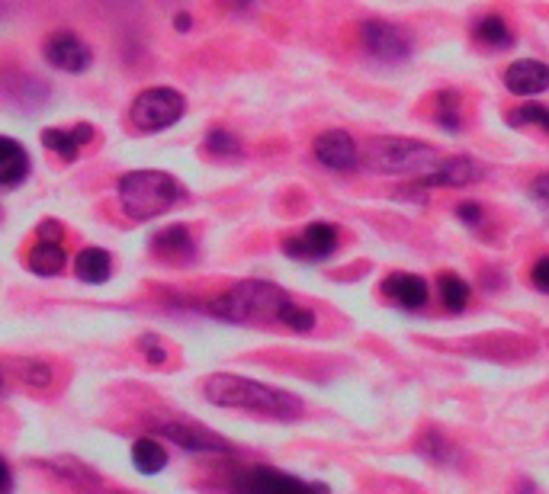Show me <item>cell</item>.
I'll return each mask as SVG.
<instances>
[{"mask_svg":"<svg viewBox=\"0 0 549 494\" xmlns=\"http://www.w3.org/2000/svg\"><path fill=\"white\" fill-rule=\"evenodd\" d=\"M203 395L209 405H216V408L251 411V414H261V418H273V421H296L302 414V401L293 392H283L277 385L257 382L248 376L216 373L203 382Z\"/></svg>","mask_w":549,"mask_h":494,"instance_id":"obj_1","label":"cell"},{"mask_svg":"<svg viewBox=\"0 0 549 494\" xmlns=\"http://www.w3.org/2000/svg\"><path fill=\"white\" fill-rule=\"evenodd\" d=\"M289 296L273 283L244 280L225 289L219 299H212V315L232 324H280V315Z\"/></svg>","mask_w":549,"mask_h":494,"instance_id":"obj_2","label":"cell"},{"mask_svg":"<svg viewBox=\"0 0 549 494\" xmlns=\"http://www.w3.org/2000/svg\"><path fill=\"white\" fill-rule=\"evenodd\" d=\"M440 161V151L427 142H411V138L379 135L370 138L360 148V164L366 171L383 177H402V174H424Z\"/></svg>","mask_w":549,"mask_h":494,"instance_id":"obj_3","label":"cell"},{"mask_svg":"<svg viewBox=\"0 0 549 494\" xmlns=\"http://www.w3.org/2000/svg\"><path fill=\"white\" fill-rule=\"evenodd\" d=\"M183 199V183L164 171H132L119 177V203L139 222L158 219Z\"/></svg>","mask_w":549,"mask_h":494,"instance_id":"obj_4","label":"cell"},{"mask_svg":"<svg viewBox=\"0 0 549 494\" xmlns=\"http://www.w3.org/2000/svg\"><path fill=\"white\" fill-rule=\"evenodd\" d=\"M183 110H187V100H183V94H177L174 87H151L132 100L129 119L139 132H161V129H171L183 116Z\"/></svg>","mask_w":549,"mask_h":494,"instance_id":"obj_5","label":"cell"},{"mask_svg":"<svg viewBox=\"0 0 549 494\" xmlns=\"http://www.w3.org/2000/svg\"><path fill=\"white\" fill-rule=\"evenodd\" d=\"M482 177H485V167L476 158L456 154V158H447V161L440 158L431 171H424L421 180L415 183V190H463Z\"/></svg>","mask_w":549,"mask_h":494,"instance_id":"obj_6","label":"cell"},{"mask_svg":"<svg viewBox=\"0 0 549 494\" xmlns=\"http://www.w3.org/2000/svg\"><path fill=\"white\" fill-rule=\"evenodd\" d=\"M360 42L376 61H386V65H395V61H405L411 55L408 33L386 20H366L360 26Z\"/></svg>","mask_w":549,"mask_h":494,"instance_id":"obj_7","label":"cell"},{"mask_svg":"<svg viewBox=\"0 0 549 494\" xmlns=\"http://www.w3.org/2000/svg\"><path fill=\"white\" fill-rule=\"evenodd\" d=\"M151 430H155L158 437L183 446V450H190V453H235V446L225 437L212 434V430L193 424V421H158Z\"/></svg>","mask_w":549,"mask_h":494,"instance_id":"obj_8","label":"cell"},{"mask_svg":"<svg viewBox=\"0 0 549 494\" xmlns=\"http://www.w3.org/2000/svg\"><path fill=\"white\" fill-rule=\"evenodd\" d=\"M338 251V228L328 222H312L305 231L283 241V254L293 260H325Z\"/></svg>","mask_w":549,"mask_h":494,"instance_id":"obj_9","label":"cell"},{"mask_svg":"<svg viewBox=\"0 0 549 494\" xmlns=\"http://www.w3.org/2000/svg\"><path fill=\"white\" fill-rule=\"evenodd\" d=\"M315 158L328 171H354L360 167V145L354 142V135L344 129H331L315 138Z\"/></svg>","mask_w":549,"mask_h":494,"instance_id":"obj_10","label":"cell"},{"mask_svg":"<svg viewBox=\"0 0 549 494\" xmlns=\"http://www.w3.org/2000/svg\"><path fill=\"white\" fill-rule=\"evenodd\" d=\"M45 58H49V65L65 71V74H81L90 68V61H94V52H90V45L84 39H78L68 29H61L55 33L49 42H45Z\"/></svg>","mask_w":549,"mask_h":494,"instance_id":"obj_11","label":"cell"},{"mask_svg":"<svg viewBox=\"0 0 549 494\" xmlns=\"http://www.w3.org/2000/svg\"><path fill=\"white\" fill-rule=\"evenodd\" d=\"M505 87L514 97H537L543 90H549V65L533 58L514 61L505 71Z\"/></svg>","mask_w":549,"mask_h":494,"instance_id":"obj_12","label":"cell"},{"mask_svg":"<svg viewBox=\"0 0 549 494\" xmlns=\"http://www.w3.org/2000/svg\"><path fill=\"white\" fill-rule=\"evenodd\" d=\"M383 296L392 299L395 305L408 308V312H418V308H424L427 299H431V289H427V283L415 273H392L383 283Z\"/></svg>","mask_w":549,"mask_h":494,"instance_id":"obj_13","label":"cell"},{"mask_svg":"<svg viewBox=\"0 0 549 494\" xmlns=\"http://www.w3.org/2000/svg\"><path fill=\"white\" fill-rule=\"evenodd\" d=\"M235 488L244 491H305V488H322V485H312V482H302L296 475H283L277 469H248L244 475L235 478Z\"/></svg>","mask_w":549,"mask_h":494,"instance_id":"obj_14","label":"cell"},{"mask_svg":"<svg viewBox=\"0 0 549 494\" xmlns=\"http://www.w3.org/2000/svg\"><path fill=\"white\" fill-rule=\"evenodd\" d=\"M94 138V126H87V122H81V126L74 129H45L42 132V145L55 151L61 161H74L81 154V148Z\"/></svg>","mask_w":549,"mask_h":494,"instance_id":"obj_15","label":"cell"},{"mask_svg":"<svg viewBox=\"0 0 549 494\" xmlns=\"http://www.w3.org/2000/svg\"><path fill=\"white\" fill-rule=\"evenodd\" d=\"M151 251L164 260H190L196 254V244L187 225H167L151 238Z\"/></svg>","mask_w":549,"mask_h":494,"instance_id":"obj_16","label":"cell"},{"mask_svg":"<svg viewBox=\"0 0 549 494\" xmlns=\"http://www.w3.org/2000/svg\"><path fill=\"white\" fill-rule=\"evenodd\" d=\"M29 174V154L20 142L0 135V187H13V183L26 180Z\"/></svg>","mask_w":549,"mask_h":494,"instance_id":"obj_17","label":"cell"},{"mask_svg":"<svg viewBox=\"0 0 549 494\" xmlns=\"http://www.w3.org/2000/svg\"><path fill=\"white\" fill-rule=\"evenodd\" d=\"M74 273L84 283H106L113 273V257L103 247H84V251L74 257Z\"/></svg>","mask_w":549,"mask_h":494,"instance_id":"obj_18","label":"cell"},{"mask_svg":"<svg viewBox=\"0 0 549 494\" xmlns=\"http://www.w3.org/2000/svg\"><path fill=\"white\" fill-rule=\"evenodd\" d=\"M29 270L36 276H58L68 264V254L61 251V241H39L26 257Z\"/></svg>","mask_w":549,"mask_h":494,"instance_id":"obj_19","label":"cell"},{"mask_svg":"<svg viewBox=\"0 0 549 494\" xmlns=\"http://www.w3.org/2000/svg\"><path fill=\"white\" fill-rule=\"evenodd\" d=\"M132 466L142 475H155L167 466V450L151 437H142L132 443Z\"/></svg>","mask_w":549,"mask_h":494,"instance_id":"obj_20","label":"cell"},{"mask_svg":"<svg viewBox=\"0 0 549 494\" xmlns=\"http://www.w3.org/2000/svg\"><path fill=\"white\" fill-rule=\"evenodd\" d=\"M472 33H476V39L482 45H492V49H508V45H514V36H511V26L498 17V13H488V17L476 20V26H472Z\"/></svg>","mask_w":549,"mask_h":494,"instance_id":"obj_21","label":"cell"},{"mask_svg":"<svg viewBox=\"0 0 549 494\" xmlns=\"http://www.w3.org/2000/svg\"><path fill=\"white\" fill-rule=\"evenodd\" d=\"M437 286H440V299H444L447 312H463V308L469 305L472 289H469V283L463 280V276H456V273H440Z\"/></svg>","mask_w":549,"mask_h":494,"instance_id":"obj_22","label":"cell"},{"mask_svg":"<svg viewBox=\"0 0 549 494\" xmlns=\"http://www.w3.org/2000/svg\"><path fill=\"white\" fill-rule=\"evenodd\" d=\"M418 453L427 459V462H434V466H447V462L456 459V450H453V443L440 434V430H427V434L418 440Z\"/></svg>","mask_w":549,"mask_h":494,"instance_id":"obj_23","label":"cell"},{"mask_svg":"<svg viewBox=\"0 0 549 494\" xmlns=\"http://www.w3.org/2000/svg\"><path fill=\"white\" fill-rule=\"evenodd\" d=\"M49 469L74 488H100V478L87 466H81L78 459H55V462H49Z\"/></svg>","mask_w":549,"mask_h":494,"instance_id":"obj_24","label":"cell"},{"mask_svg":"<svg viewBox=\"0 0 549 494\" xmlns=\"http://www.w3.org/2000/svg\"><path fill=\"white\" fill-rule=\"evenodd\" d=\"M437 126L447 129V132H456L463 126L460 94H456V90H444V94H437Z\"/></svg>","mask_w":549,"mask_h":494,"instance_id":"obj_25","label":"cell"},{"mask_svg":"<svg viewBox=\"0 0 549 494\" xmlns=\"http://www.w3.org/2000/svg\"><path fill=\"white\" fill-rule=\"evenodd\" d=\"M508 122H511V126H517V129H521V126H537V129H543L549 135V106L524 103V106H517V110H511Z\"/></svg>","mask_w":549,"mask_h":494,"instance_id":"obj_26","label":"cell"},{"mask_svg":"<svg viewBox=\"0 0 549 494\" xmlns=\"http://www.w3.org/2000/svg\"><path fill=\"white\" fill-rule=\"evenodd\" d=\"M206 151L209 154H216V158H241V142H238V135L232 132H225V129H212L206 135Z\"/></svg>","mask_w":549,"mask_h":494,"instance_id":"obj_27","label":"cell"},{"mask_svg":"<svg viewBox=\"0 0 549 494\" xmlns=\"http://www.w3.org/2000/svg\"><path fill=\"white\" fill-rule=\"evenodd\" d=\"M280 324H286V328H293V331H312L315 315L309 312V308H302V305H296L293 299H289L286 308H283V315H280Z\"/></svg>","mask_w":549,"mask_h":494,"instance_id":"obj_28","label":"cell"},{"mask_svg":"<svg viewBox=\"0 0 549 494\" xmlns=\"http://www.w3.org/2000/svg\"><path fill=\"white\" fill-rule=\"evenodd\" d=\"M20 373L29 385H36V389H45V385L52 382V373H49V366H42V363H23L20 366Z\"/></svg>","mask_w":549,"mask_h":494,"instance_id":"obj_29","label":"cell"},{"mask_svg":"<svg viewBox=\"0 0 549 494\" xmlns=\"http://www.w3.org/2000/svg\"><path fill=\"white\" fill-rule=\"evenodd\" d=\"M139 347H142V353L145 357L155 363V366H161L164 360H167V353H164V347H161V341L155 334H145V337H139Z\"/></svg>","mask_w":549,"mask_h":494,"instance_id":"obj_30","label":"cell"},{"mask_svg":"<svg viewBox=\"0 0 549 494\" xmlns=\"http://www.w3.org/2000/svg\"><path fill=\"white\" fill-rule=\"evenodd\" d=\"M530 283L537 286L540 292H549V257H540L530 270Z\"/></svg>","mask_w":549,"mask_h":494,"instance_id":"obj_31","label":"cell"},{"mask_svg":"<svg viewBox=\"0 0 549 494\" xmlns=\"http://www.w3.org/2000/svg\"><path fill=\"white\" fill-rule=\"evenodd\" d=\"M530 196L537 199L543 209H549V174H540L530 180Z\"/></svg>","mask_w":549,"mask_h":494,"instance_id":"obj_32","label":"cell"},{"mask_svg":"<svg viewBox=\"0 0 549 494\" xmlns=\"http://www.w3.org/2000/svg\"><path fill=\"white\" fill-rule=\"evenodd\" d=\"M456 215H460V219L466 222V225H482V206H476V203H463L460 209H456Z\"/></svg>","mask_w":549,"mask_h":494,"instance_id":"obj_33","label":"cell"},{"mask_svg":"<svg viewBox=\"0 0 549 494\" xmlns=\"http://www.w3.org/2000/svg\"><path fill=\"white\" fill-rule=\"evenodd\" d=\"M39 238L42 241H61V225L58 222H42L39 225Z\"/></svg>","mask_w":549,"mask_h":494,"instance_id":"obj_34","label":"cell"},{"mask_svg":"<svg viewBox=\"0 0 549 494\" xmlns=\"http://www.w3.org/2000/svg\"><path fill=\"white\" fill-rule=\"evenodd\" d=\"M10 488H13V475H10V466H7L4 459H0V494L10 491Z\"/></svg>","mask_w":549,"mask_h":494,"instance_id":"obj_35","label":"cell"},{"mask_svg":"<svg viewBox=\"0 0 549 494\" xmlns=\"http://www.w3.org/2000/svg\"><path fill=\"white\" fill-rule=\"evenodd\" d=\"M190 17H187V13H177V17H174V26L180 29V33H187V29H190Z\"/></svg>","mask_w":549,"mask_h":494,"instance_id":"obj_36","label":"cell"},{"mask_svg":"<svg viewBox=\"0 0 549 494\" xmlns=\"http://www.w3.org/2000/svg\"><path fill=\"white\" fill-rule=\"evenodd\" d=\"M251 4H254V0H225L228 10H248Z\"/></svg>","mask_w":549,"mask_h":494,"instance_id":"obj_37","label":"cell"},{"mask_svg":"<svg viewBox=\"0 0 549 494\" xmlns=\"http://www.w3.org/2000/svg\"><path fill=\"white\" fill-rule=\"evenodd\" d=\"M0 392H4V376H0Z\"/></svg>","mask_w":549,"mask_h":494,"instance_id":"obj_38","label":"cell"}]
</instances>
